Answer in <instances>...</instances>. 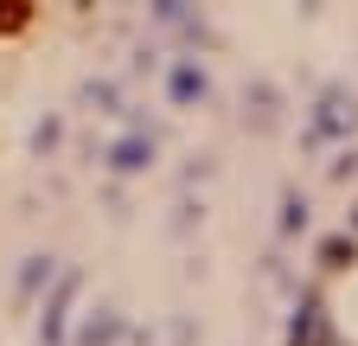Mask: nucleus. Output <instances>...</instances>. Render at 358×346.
<instances>
[{"label": "nucleus", "instance_id": "1", "mask_svg": "<svg viewBox=\"0 0 358 346\" xmlns=\"http://www.w3.org/2000/svg\"><path fill=\"white\" fill-rule=\"evenodd\" d=\"M32 20V0H0V32H26Z\"/></svg>", "mask_w": 358, "mask_h": 346}]
</instances>
